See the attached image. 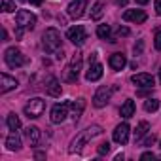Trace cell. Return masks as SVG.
<instances>
[{
	"mask_svg": "<svg viewBox=\"0 0 161 161\" xmlns=\"http://www.w3.org/2000/svg\"><path fill=\"white\" fill-rule=\"evenodd\" d=\"M103 133V127L101 125H89L86 131H82V133H80L72 142H70V148H68V152L70 153H74V152H80V150H82V146H86L93 136H99Z\"/></svg>",
	"mask_w": 161,
	"mask_h": 161,
	"instance_id": "6da1fadb",
	"label": "cell"
},
{
	"mask_svg": "<svg viewBox=\"0 0 161 161\" xmlns=\"http://www.w3.org/2000/svg\"><path fill=\"white\" fill-rule=\"evenodd\" d=\"M42 46L47 53H57L61 49V34L57 29L49 27L46 29V32L42 34Z\"/></svg>",
	"mask_w": 161,
	"mask_h": 161,
	"instance_id": "7a4b0ae2",
	"label": "cell"
},
{
	"mask_svg": "<svg viewBox=\"0 0 161 161\" xmlns=\"http://www.w3.org/2000/svg\"><path fill=\"white\" fill-rule=\"evenodd\" d=\"M82 63H84L82 53H74V57H72L70 64H68V66L64 68V72H63V82H68V84L76 82L80 70H82Z\"/></svg>",
	"mask_w": 161,
	"mask_h": 161,
	"instance_id": "3957f363",
	"label": "cell"
},
{
	"mask_svg": "<svg viewBox=\"0 0 161 161\" xmlns=\"http://www.w3.org/2000/svg\"><path fill=\"white\" fill-rule=\"evenodd\" d=\"M4 61H6V64H8L10 68H19V66H23V64L27 63V57L21 53V49H17V47H8V49L4 51Z\"/></svg>",
	"mask_w": 161,
	"mask_h": 161,
	"instance_id": "277c9868",
	"label": "cell"
},
{
	"mask_svg": "<svg viewBox=\"0 0 161 161\" xmlns=\"http://www.w3.org/2000/svg\"><path fill=\"white\" fill-rule=\"evenodd\" d=\"M44 110H46V101L40 99V97H34V99H31V101L25 104V116L31 118V119L40 118V116L44 114Z\"/></svg>",
	"mask_w": 161,
	"mask_h": 161,
	"instance_id": "5b68a950",
	"label": "cell"
},
{
	"mask_svg": "<svg viewBox=\"0 0 161 161\" xmlns=\"http://www.w3.org/2000/svg\"><path fill=\"white\" fill-rule=\"evenodd\" d=\"M116 87H110V86H101L97 91H95V95H93V106L95 108H104L106 104H108V101H110V97H112V91H114Z\"/></svg>",
	"mask_w": 161,
	"mask_h": 161,
	"instance_id": "8992f818",
	"label": "cell"
},
{
	"mask_svg": "<svg viewBox=\"0 0 161 161\" xmlns=\"http://www.w3.org/2000/svg\"><path fill=\"white\" fill-rule=\"evenodd\" d=\"M15 23H17V27H21L25 31H31L36 25V15L29 10H19L15 14Z\"/></svg>",
	"mask_w": 161,
	"mask_h": 161,
	"instance_id": "52a82bcc",
	"label": "cell"
},
{
	"mask_svg": "<svg viewBox=\"0 0 161 161\" xmlns=\"http://www.w3.org/2000/svg\"><path fill=\"white\" fill-rule=\"evenodd\" d=\"M66 38H68L74 46H84V44H86V40H87V32H86V29H84L82 25H76V27L68 29Z\"/></svg>",
	"mask_w": 161,
	"mask_h": 161,
	"instance_id": "ba28073f",
	"label": "cell"
},
{
	"mask_svg": "<svg viewBox=\"0 0 161 161\" xmlns=\"http://www.w3.org/2000/svg\"><path fill=\"white\" fill-rule=\"evenodd\" d=\"M68 108H70V103H61V104H55L51 108V123H63L68 116Z\"/></svg>",
	"mask_w": 161,
	"mask_h": 161,
	"instance_id": "9c48e42d",
	"label": "cell"
},
{
	"mask_svg": "<svg viewBox=\"0 0 161 161\" xmlns=\"http://www.w3.org/2000/svg\"><path fill=\"white\" fill-rule=\"evenodd\" d=\"M86 6H87V0H72V2L68 4V8H66L68 17L80 19L84 15V12H86Z\"/></svg>",
	"mask_w": 161,
	"mask_h": 161,
	"instance_id": "30bf717a",
	"label": "cell"
},
{
	"mask_svg": "<svg viewBox=\"0 0 161 161\" xmlns=\"http://www.w3.org/2000/svg\"><path fill=\"white\" fill-rule=\"evenodd\" d=\"M131 82H133L135 86H138V87L152 89V87H153V84H155V80H153V76H152V74L140 72V74H135V76L131 78Z\"/></svg>",
	"mask_w": 161,
	"mask_h": 161,
	"instance_id": "8fae6325",
	"label": "cell"
},
{
	"mask_svg": "<svg viewBox=\"0 0 161 161\" xmlns=\"http://www.w3.org/2000/svg\"><path fill=\"white\" fill-rule=\"evenodd\" d=\"M129 133H131V127L127 125V123H119L116 129H114V142H118V144H127V140H129Z\"/></svg>",
	"mask_w": 161,
	"mask_h": 161,
	"instance_id": "7c38bea8",
	"label": "cell"
},
{
	"mask_svg": "<svg viewBox=\"0 0 161 161\" xmlns=\"http://www.w3.org/2000/svg\"><path fill=\"white\" fill-rule=\"evenodd\" d=\"M61 82L55 78V76H49L47 80H46V93L49 95V97H61Z\"/></svg>",
	"mask_w": 161,
	"mask_h": 161,
	"instance_id": "4fadbf2b",
	"label": "cell"
},
{
	"mask_svg": "<svg viewBox=\"0 0 161 161\" xmlns=\"http://www.w3.org/2000/svg\"><path fill=\"white\" fill-rule=\"evenodd\" d=\"M146 12L144 10H125L123 12V21H131V23H144L146 21Z\"/></svg>",
	"mask_w": 161,
	"mask_h": 161,
	"instance_id": "5bb4252c",
	"label": "cell"
},
{
	"mask_svg": "<svg viewBox=\"0 0 161 161\" xmlns=\"http://www.w3.org/2000/svg\"><path fill=\"white\" fill-rule=\"evenodd\" d=\"M15 87H17V80H15V78H12V76L6 74V72L0 74V91H2V93H8V91H12V89H15Z\"/></svg>",
	"mask_w": 161,
	"mask_h": 161,
	"instance_id": "9a60e30c",
	"label": "cell"
},
{
	"mask_svg": "<svg viewBox=\"0 0 161 161\" xmlns=\"http://www.w3.org/2000/svg\"><path fill=\"white\" fill-rule=\"evenodd\" d=\"M70 108H72V121L78 123L80 118H82V114H84V108H86V99L80 97V99L72 101V103H70Z\"/></svg>",
	"mask_w": 161,
	"mask_h": 161,
	"instance_id": "2e32d148",
	"label": "cell"
},
{
	"mask_svg": "<svg viewBox=\"0 0 161 161\" xmlns=\"http://www.w3.org/2000/svg\"><path fill=\"white\" fill-rule=\"evenodd\" d=\"M103 64L101 63H93V64H89V68H87V72H86V80L87 82H97V80H101L103 78Z\"/></svg>",
	"mask_w": 161,
	"mask_h": 161,
	"instance_id": "e0dca14e",
	"label": "cell"
},
{
	"mask_svg": "<svg viewBox=\"0 0 161 161\" xmlns=\"http://www.w3.org/2000/svg\"><path fill=\"white\" fill-rule=\"evenodd\" d=\"M6 148L10 152H19L21 150V136L17 135V131H12L6 138Z\"/></svg>",
	"mask_w": 161,
	"mask_h": 161,
	"instance_id": "ac0fdd59",
	"label": "cell"
},
{
	"mask_svg": "<svg viewBox=\"0 0 161 161\" xmlns=\"http://www.w3.org/2000/svg\"><path fill=\"white\" fill-rule=\"evenodd\" d=\"M108 63H110L112 70H123L125 64H127V59H125L123 53H114V55H110V61Z\"/></svg>",
	"mask_w": 161,
	"mask_h": 161,
	"instance_id": "d6986e66",
	"label": "cell"
},
{
	"mask_svg": "<svg viewBox=\"0 0 161 161\" xmlns=\"http://www.w3.org/2000/svg\"><path fill=\"white\" fill-rule=\"evenodd\" d=\"M40 136H42V133H40V129L38 127H27L25 129V138L29 140V144L31 146H36L38 142H40Z\"/></svg>",
	"mask_w": 161,
	"mask_h": 161,
	"instance_id": "ffe728a7",
	"label": "cell"
},
{
	"mask_svg": "<svg viewBox=\"0 0 161 161\" xmlns=\"http://www.w3.org/2000/svg\"><path fill=\"white\" fill-rule=\"evenodd\" d=\"M119 114H121V118H125V119L133 118V116H135V101H133V99H127V101L121 104Z\"/></svg>",
	"mask_w": 161,
	"mask_h": 161,
	"instance_id": "44dd1931",
	"label": "cell"
},
{
	"mask_svg": "<svg viewBox=\"0 0 161 161\" xmlns=\"http://www.w3.org/2000/svg\"><path fill=\"white\" fill-rule=\"evenodd\" d=\"M97 36L103 38V40H108L110 44L116 42V38L110 36V25H99V27H97Z\"/></svg>",
	"mask_w": 161,
	"mask_h": 161,
	"instance_id": "7402d4cb",
	"label": "cell"
},
{
	"mask_svg": "<svg viewBox=\"0 0 161 161\" xmlns=\"http://www.w3.org/2000/svg\"><path fill=\"white\" fill-rule=\"evenodd\" d=\"M103 14H104V2H95L93 4V8H91V19L93 21H99L101 17H103Z\"/></svg>",
	"mask_w": 161,
	"mask_h": 161,
	"instance_id": "603a6c76",
	"label": "cell"
},
{
	"mask_svg": "<svg viewBox=\"0 0 161 161\" xmlns=\"http://www.w3.org/2000/svg\"><path fill=\"white\" fill-rule=\"evenodd\" d=\"M6 123H8V129H10V131H17V129L21 127V119H19L17 114H8Z\"/></svg>",
	"mask_w": 161,
	"mask_h": 161,
	"instance_id": "cb8c5ba5",
	"label": "cell"
},
{
	"mask_svg": "<svg viewBox=\"0 0 161 161\" xmlns=\"http://www.w3.org/2000/svg\"><path fill=\"white\" fill-rule=\"evenodd\" d=\"M148 131H150V123L148 121H140L138 127H136V131H135V140H140L142 136H146Z\"/></svg>",
	"mask_w": 161,
	"mask_h": 161,
	"instance_id": "d4e9b609",
	"label": "cell"
},
{
	"mask_svg": "<svg viewBox=\"0 0 161 161\" xmlns=\"http://www.w3.org/2000/svg\"><path fill=\"white\" fill-rule=\"evenodd\" d=\"M157 108H159V101L157 99H152V97L146 99V103H144V110L146 112H155Z\"/></svg>",
	"mask_w": 161,
	"mask_h": 161,
	"instance_id": "484cf974",
	"label": "cell"
},
{
	"mask_svg": "<svg viewBox=\"0 0 161 161\" xmlns=\"http://www.w3.org/2000/svg\"><path fill=\"white\" fill-rule=\"evenodd\" d=\"M2 12H4V14H12V12H15L14 0H2Z\"/></svg>",
	"mask_w": 161,
	"mask_h": 161,
	"instance_id": "4316f807",
	"label": "cell"
},
{
	"mask_svg": "<svg viewBox=\"0 0 161 161\" xmlns=\"http://www.w3.org/2000/svg\"><path fill=\"white\" fill-rule=\"evenodd\" d=\"M110 152V142H101L99 146H97V153L99 155H104V153H108Z\"/></svg>",
	"mask_w": 161,
	"mask_h": 161,
	"instance_id": "83f0119b",
	"label": "cell"
},
{
	"mask_svg": "<svg viewBox=\"0 0 161 161\" xmlns=\"http://www.w3.org/2000/svg\"><path fill=\"white\" fill-rule=\"evenodd\" d=\"M153 142H155V135L152 133V135H148V136H146V138L140 142V146H152Z\"/></svg>",
	"mask_w": 161,
	"mask_h": 161,
	"instance_id": "f1b7e54d",
	"label": "cell"
},
{
	"mask_svg": "<svg viewBox=\"0 0 161 161\" xmlns=\"http://www.w3.org/2000/svg\"><path fill=\"white\" fill-rule=\"evenodd\" d=\"M153 46H155V49L161 51V31L155 32V36H153Z\"/></svg>",
	"mask_w": 161,
	"mask_h": 161,
	"instance_id": "f546056e",
	"label": "cell"
},
{
	"mask_svg": "<svg viewBox=\"0 0 161 161\" xmlns=\"http://www.w3.org/2000/svg\"><path fill=\"white\" fill-rule=\"evenodd\" d=\"M118 34H119V36H129V29H127V27H119V29H118Z\"/></svg>",
	"mask_w": 161,
	"mask_h": 161,
	"instance_id": "4dcf8cb0",
	"label": "cell"
},
{
	"mask_svg": "<svg viewBox=\"0 0 161 161\" xmlns=\"http://www.w3.org/2000/svg\"><path fill=\"white\" fill-rule=\"evenodd\" d=\"M140 159H155V155H153L152 152H146V153H142V155H140Z\"/></svg>",
	"mask_w": 161,
	"mask_h": 161,
	"instance_id": "1f68e13d",
	"label": "cell"
},
{
	"mask_svg": "<svg viewBox=\"0 0 161 161\" xmlns=\"http://www.w3.org/2000/svg\"><path fill=\"white\" fill-rule=\"evenodd\" d=\"M155 14L161 15V0H155Z\"/></svg>",
	"mask_w": 161,
	"mask_h": 161,
	"instance_id": "d6a6232c",
	"label": "cell"
},
{
	"mask_svg": "<svg viewBox=\"0 0 161 161\" xmlns=\"http://www.w3.org/2000/svg\"><path fill=\"white\" fill-rule=\"evenodd\" d=\"M140 51H142V42H138V44H135V53L138 55Z\"/></svg>",
	"mask_w": 161,
	"mask_h": 161,
	"instance_id": "836d02e7",
	"label": "cell"
},
{
	"mask_svg": "<svg viewBox=\"0 0 161 161\" xmlns=\"http://www.w3.org/2000/svg\"><path fill=\"white\" fill-rule=\"evenodd\" d=\"M34 157H36V159H44V157H46V153H44V152H36V153H34Z\"/></svg>",
	"mask_w": 161,
	"mask_h": 161,
	"instance_id": "e575fe53",
	"label": "cell"
},
{
	"mask_svg": "<svg viewBox=\"0 0 161 161\" xmlns=\"http://www.w3.org/2000/svg\"><path fill=\"white\" fill-rule=\"evenodd\" d=\"M29 2H31V4H32V6H40V4H42V2H44V0H29Z\"/></svg>",
	"mask_w": 161,
	"mask_h": 161,
	"instance_id": "d590c367",
	"label": "cell"
},
{
	"mask_svg": "<svg viewBox=\"0 0 161 161\" xmlns=\"http://www.w3.org/2000/svg\"><path fill=\"white\" fill-rule=\"evenodd\" d=\"M2 40H4V42L8 40V31H6V29H2Z\"/></svg>",
	"mask_w": 161,
	"mask_h": 161,
	"instance_id": "8d00e7d4",
	"label": "cell"
},
{
	"mask_svg": "<svg viewBox=\"0 0 161 161\" xmlns=\"http://www.w3.org/2000/svg\"><path fill=\"white\" fill-rule=\"evenodd\" d=\"M63 57H64V51H63V47H61V49L57 51V59H63Z\"/></svg>",
	"mask_w": 161,
	"mask_h": 161,
	"instance_id": "74e56055",
	"label": "cell"
},
{
	"mask_svg": "<svg viewBox=\"0 0 161 161\" xmlns=\"http://www.w3.org/2000/svg\"><path fill=\"white\" fill-rule=\"evenodd\" d=\"M135 2H136V4H140V6H144V4H148V2H150V0H135Z\"/></svg>",
	"mask_w": 161,
	"mask_h": 161,
	"instance_id": "f35d334b",
	"label": "cell"
},
{
	"mask_svg": "<svg viewBox=\"0 0 161 161\" xmlns=\"http://www.w3.org/2000/svg\"><path fill=\"white\" fill-rule=\"evenodd\" d=\"M118 4H119V6H125V4H127V0H118Z\"/></svg>",
	"mask_w": 161,
	"mask_h": 161,
	"instance_id": "ab89813d",
	"label": "cell"
},
{
	"mask_svg": "<svg viewBox=\"0 0 161 161\" xmlns=\"http://www.w3.org/2000/svg\"><path fill=\"white\" fill-rule=\"evenodd\" d=\"M159 82H161V70H159Z\"/></svg>",
	"mask_w": 161,
	"mask_h": 161,
	"instance_id": "60d3db41",
	"label": "cell"
},
{
	"mask_svg": "<svg viewBox=\"0 0 161 161\" xmlns=\"http://www.w3.org/2000/svg\"><path fill=\"white\" fill-rule=\"evenodd\" d=\"M159 148H161V142H159Z\"/></svg>",
	"mask_w": 161,
	"mask_h": 161,
	"instance_id": "b9f144b4",
	"label": "cell"
}]
</instances>
